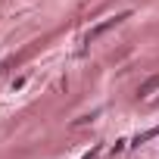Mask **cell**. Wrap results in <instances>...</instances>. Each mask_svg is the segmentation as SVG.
Returning a JSON list of instances; mask_svg holds the SVG:
<instances>
[{"instance_id": "cell-1", "label": "cell", "mask_w": 159, "mask_h": 159, "mask_svg": "<svg viewBox=\"0 0 159 159\" xmlns=\"http://www.w3.org/2000/svg\"><path fill=\"white\" fill-rule=\"evenodd\" d=\"M125 19H128V13H119V16H109V19H103L100 25H94V28H91V31L84 34V44H94V41H100V38H103V34H106L109 28H116V25H122Z\"/></svg>"}, {"instance_id": "cell-2", "label": "cell", "mask_w": 159, "mask_h": 159, "mask_svg": "<svg viewBox=\"0 0 159 159\" xmlns=\"http://www.w3.org/2000/svg\"><path fill=\"white\" fill-rule=\"evenodd\" d=\"M153 137H159V125L150 128V131H143V134H137V137L131 140V147H140V143H147V140H153Z\"/></svg>"}, {"instance_id": "cell-3", "label": "cell", "mask_w": 159, "mask_h": 159, "mask_svg": "<svg viewBox=\"0 0 159 159\" xmlns=\"http://www.w3.org/2000/svg\"><path fill=\"white\" fill-rule=\"evenodd\" d=\"M156 88H159V75H156V78H150V81H147V84L140 88V97H150V94H153Z\"/></svg>"}, {"instance_id": "cell-4", "label": "cell", "mask_w": 159, "mask_h": 159, "mask_svg": "<svg viewBox=\"0 0 159 159\" xmlns=\"http://www.w3.org/2000/svg\"><path fill=\"white\" fill-rule=\"evenodd\" d=\"M25 84H28V75H19V78H13V81H10V91L16 94V91H22Z\"/></svg>"}, {"instance_id": "cell-5", "label": "cell", "mask_w": 159, "mask_h": 159, "mask_svg": "<svg viewBox=\"0 0 159 159\" xmlns=\"http://www.w3.org/2000/svg\"><path fill=\"white\" fill-rule=\"evenodd\" d=\"M125 147H128V140H116V147H112V156H119V153H125Z\"/></svg>"}]
</instances>
